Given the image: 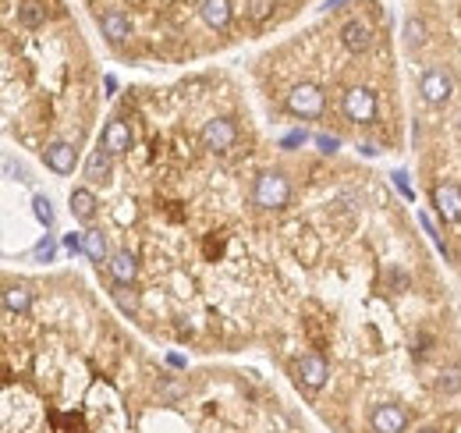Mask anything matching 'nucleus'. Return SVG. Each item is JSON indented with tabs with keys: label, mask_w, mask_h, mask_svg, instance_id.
<instances>
[{
	"label": "nucleus",
	"mask_w": 461,
	"mask_h": 433,
	"mask_svg": "<svg viewBox=\"0 0 461 433\" xmlns=\"http://www.w3.org/2000/svg\"><path fill=\"white\" fill-rule=\"evenodd\" d=\"M252 199H256V206H263V210H280V206H287V199H291V185H287V178H284L280 171H263V174L256 178Z\"/></svg>",
	"instance_id": "1"
},
{
	"label": "nucleus",
	"mask_w": 461,
	"mask_h": 433,
	"mask_svg": "<svg viewBox=\"0 0 461 433\" xmlns=\"http://www.w3.org/2000/svg\"><path fill=\"white\" fill-rule=\"evenodd\" d=\"M234 142H238V128H234L231 117H213V121L202 124V146H206V149L224 153V149H231Z\"/></svg>",
	"instance_id": "2"
},
{
	"label": "nucleus",
	"mask_w": 461,
	"mask_h": 433,
	"mask_svg": "<svg viewBox=\"0 0 461 433\" xmlns=\"http://www.w3.org/2000/svg\"><path fill=\"white\" fill-rule=\"evenodd\" d=\"M287 110L294 117H319L323 114V93L312 82H302L287 93Z\"/></svg>",
	"instance_id": "3"
},
{
	"label": "nucleus",
	"mask_w": 461,
	"mask_h": 433,
	"mask_svg": "<svg viewBox=\"0 0 461 433\" xmlns=\"http://www.w3.org/2000/svg\"><path fill=\"white\" fill-rule=\"evenodd\" d=\"M419 93H422V100H426V104L440 107V104H447V100H451L455 82H451V75H447L444 68H430V71L422 75V82H419Z\"/></svg>",
	"instance_id": "4"
},
{
	"label": "nucleus",
	"mask_w": 461,
	"mask_h": 433,
	"mask_svg": "<svg viewBox=\"0 0 461 433\" xmlns=\"http://www.w3.org/2000/svg\"><path fill=\"white\" fill-rule=\"evenodd\" d=\"M344 114H348V121H355V124H369V121L376 117V96H372V89H366V86L348 89V93H344Z\"/></svg>",
	"instance_id": "5"
},
{
	"label": "nucleus",
	"mask_w": 461,
	"mask_h": 433,
	"mask_svg": "<svg viewBox=\"0 0 461 433\" xmlns=\"http://www.w3.org/2000/svg\"><path fill=\"white\" fill-rule=\"evenodd\" d=\"M369 427H372V433H405L408 412L401 405H376L369 416Z\"/></svg>",
	"instance_id": "6"
},
{
	"label": "nucleus",
	"mask_w": 461,
	"mask_h": 433,
	"mask_svg": "<svg viewBox=\"0 0 461 433\" xmlns=\"http://www.w3.org/2000/svg\"><path fill=\"white\" fill-rule=\"evenodd\" d=\"M294 373H298V380H302L309 391H319V387L327 384V377H330V366H327L323 355H302V362L294 366Z\"/></svg>",
	"instance_id": "7"
},
{
	"label": "nucleus",
	"mask_w": 461,
	"mask_h": 433,
	"mask_svg": "<svg viewBox=\"0 0 461 433\" xmlns=\"http://www.w3.org/2000/svg\"><path fill=\"white\" fill-rule=\"evenodd\" d=\"M433 206L444 220H461V185L455 181H444L433 189Z\"/></svg>",
	"instance_id": "8"
},
{
	"label": "nucleus",
	"mask_w": 461,
	"mask_h": 433,
	"mask_svg": "<svg viewBox=\"0 0 461 433\" xmlns=\"http://www.w3.org/2000/svg\"><path fill=\"white\" fill-rule=\"evenodd\" d=\"M99 146L106 149V153H128L132 149V128L124 124V121H106L103 124V135H99Z\"/></svg>",
	"instance_id": "9"
},
{
	"label": "nucleus",
	"mask_w": 461,
	"mask_h": 433,
	"mask_svg": "<svg viewBox=\"0 0 461 433\" xmlns=\"http://www.w3.org/2000/svg\"><path fill=\"white\" fill-rule=\"evenodd\" d=\"M43 160L54 174H71L75 171V146L71 142H50L43 149Z\"/></svg>",
	"instance_id": "10"
},
{
	"label": "nucleus",
	"mask_w": 461,
	"mask_h": 433,
	"mask_svg": "<svg viewBox=\"0 0 461 433\" xmlns=\"http://www.w3.org/2000/svg\"><path fill=\"white\" fill-rule=\"evenodd\" d=\"M99 29H103V36H106L110 43H124V39L132 36V21H128L124 11H106V14L99 18Z\"/></svg>",
	"instance_id": "11"
},
{
	"label": "nucleus",
	"mask_w": 461,
	"mask_h": 433,
	"mask_svg": "<svg viewBox=\"0 0 461 433\" xmlns=\"http://www.w3.org/2000/svg\"><path fill=\"white\" fill-rule=\"evenodd\" d=\"M110 277H114L117 284H132V281L139 277V259H135L128 249L114 252V256H110Z\"/></svg>",
	"instance_id": "12"
},
{
	"label": "nucleus",
	"mask_w": 461,
	"mask_h": 433,
	"mask_svg": "<svg viewBox=\"0 0 461 433\" xmlns=\"http://www.w3.org/2000/svg\"><path fill=\"white\" fill-rule=\"evenodd\" d=\"M341 43L352 50V54H366L369 50V43H372V32H369V25L366 21H348L344 29H341Z\"/></svg>",
	"instance_id": "13"
},
{
	"label": "nucleus",
	"mask_w": 461,
	"mask_h": 433,
	"mask_svg": "<svg viewBox=\"0 0 461 433\" xmlns=\"http://www.w3.org/2000/svg\"><path fill=\"white\" fill-rule=\"evenodd\" d=\"M71 216L75 220H82V224H89L96 210H99V199H96V192L92 189H71Z\"/></svg>",
	"instance_id": "14"
},
{
	"label": "nucleus",
	"mask_w": 461,
	"mask_h": 433,
	"mask_svg": "<svg viewBox=\"0 0 461 433\" xmlns=\"http://www.w3.org/2000/svg\"><path fill=\"white\" fill-rule=\"evenodd\" d=\"M202 18L209 29H227L231 21V0H202Z\"/></svg>",
	"instance_id": "15"
},
{
	"label": "nucleus",
	"mask_w": 461,
	"mask_h": 433,
	"mask_svg": "<svg viewBox=\"0 0 461 433\" xmlns=\"http://www.w3.org/2000/svg\"><path fill=\"white\" fill-rule=\"evenodd\" d=\"M32 306V292L25 284H7L4 288V309L7 313H25Z\"/></svg>",
	"instance_id": "16"
},
{
	"label": "nucleus",
	"mask_w": 461,
	"mask_h": 433,
	"mask_svg": "<svg viewBox=\"0 0 461 433\" xmlns=\"http://www.w3.org/2000/svg\"><path fill=\"white\" fill-rule=\"evenodd\" d=\"M110 156H114V153H106L103 146L92 149V156L86 160V178H89V181H106V178H110Z\"/></svg>",
	"instance_id": "17"
},
{
	"label": "nucleus",
	"mask_w": 461,
	"mask_h": 433,
	"mask_svg": "<svg viewBox=\"0 0 461 433\" xmlns=\"http://www.w3.org/2000/svg\"><path fill=\"white\" fill-rule=\"evenodd\" d=\"M82 234H86V256H89L92 263H103L106 259V234L96 231V227L82 231Z\"/></svg>",
	"instance_id": "18"
},
{
	"label": "nucleus",
	"mask_w": 461,
	"mask_h": 433,
	"mask_svg": "<svg viewBox=\"0 0 461 433\" xmlns=\"http://www.w3.org/2000/svg\"><path fill=\"white\" fill-rule=\"evenodd\" d=\"M18 21H21L25 29H39V25L46 21V11H43L36 0H25V4L18 7Z\"/></svg>",
	"instance_id": "19"
},
{
	"label": "nucleus",
	"mask_w": 461,
	"mask_h": 433,
	"mask_svg": "<svg viewBox=\"0 0 461 433\" xmlns=\"http://www.w3.org/2000/svg\"><path fill=\"white\" fill-rule=\"evenodd\" d=\"M437 391H440V394H458V391H461V369H458V366H447V369H440Z\"/></svg>",
	"instance_id": "20"
},
{
	"label": "nucleus",
	"mask_w": 461,
	"mask_h": 433,
	"mask_svg": "<svg viewBox=\"0 0 461 433\" xmlns=\"http://www.w3.org/2000/svg\"><path fill=\"white\" fill-rule=\"evenodd\" d=\"M32 214H36V220H39L46 231L54 227V203H50L46 196H36V199H32Z\"/></svg>",
	"instance_id": "21"
},
{
	"label": "nucleus",
	"mask_w": 461,
	"mask_h": 433,
	"mask_svg": "<svg viewBox=\"0 0 461 433\" xmlns=\"http://www.w3.org/2000/svg\"><path fill=\"white\" fill-rule=\"evenodd\" d=\"M54 252H57V242H54L50 234H43V238L32 245V256H36V263H50V259H54Z\"/></svg>",
	"instance_id": "22"
},
{
	"label": "nucleus",
	"mask_w": 461,
	"mask_h": 433,
	"mask_svg": "<svg viewBox=\"0 0 461 433\" xmlns=\"http://www.w3.org/2000/svg\"><path fill=\"white\" fill-rule=\"evenodd\" d=\"M405 36H408L412 46H422V43H426V25H422L419 18H408V21H405Z\"/></svg>",
	"instance_id": "23"
},
{
	"label": "nucleus",
	"mask_w": 461,
	"mask_h": 433,
	"mask_svg": "<svg viewBox=\"0 0 461 433\" xmlns=\"http://www.w3.org/2000/svg\"><path fill=\"white\" fill-rule=\"evenodd\" d=\"M419 220H422V227H426V234H430V238H433V242H437V249H440V252H444V256H447V259H451V249H447V245H444V238H440V231H437V227H433V220H430V216H426V214H419Z\"/></svg>",
	"instance_id": "24"
},
{
	"label": "nucleus",
	"mask_w": 461,
	"mask_h": 433,
	"mask_svg": "<svg viewBox=\"0 0 461 433\" xmlns=\"http://www.w3.org/2000/svg\"><path fill=\"white\" fill-rule=\"evenodd\" d=\"M390 178H394V185H397V192H401V196H405L408 203H415V189L408 185V174H405V171H394Z\"/></svg>",
	"instance_id": "25"
},
{
	"label": "nucleus",
	"mask_w": 461,
	"mask_h": 433,
	"mask_svg": "<svg viewBox=\"0 0 461 433\" xmlns=\"http://www.w3.org/2000/svg\"><path fill=\"white\" fill-rule=\"evenodd\" d=\"M305 139H309V135H305V131H287V135H284V139H280V146H284V149H294V146H302V142H305Z\"/></svg>",
	"instance_id": "26"
},
{
	"label": "nucleus",
	"mask_w": 461,
	"mask_h": 433,
	"mask_svg": "<svg viewBox=\"0 0 461 433\" xmlns=\"http://www.w3.org/2000/svg\"><path fill=\"white\" fill-rule=\"evenodd\" d=\"M316 146H319L323 153H334V149L341 146V139H337V135H316Z\"/></svg>",
	"instance_id": "27"
},
{
	"label": "nucleus",
	"mask_w": 461,
	"mask_h": 433,
	"mask_svg": "<svg viewBox=\"0 0 461 433\" xmlns=\"http://www.w3.org/2000/svg\"><path fill=\"white\" fill-rule=\"evenodd\" d=\"M114 299H117V302H121V309H128V313H135V309H139V299H135V295L128 299V292H121V288L114 292Z\"/></svg>",
	"instance_id": "28"
},
{
	"label": "nucleus",
	"mask_w": 461,
	"mask_h": 433,
	"mask_svg": "<svg viewBox=\"0 0 461 433\" xmlns=\"http://www.w3.org/2000/svg\"><path fill=\"white\" fill-rule=\"evenodd\" d=\"M267 11H270V0H249V14L259 21V18H267Z\"/></svg>",
	"instance_id": "29"
},
{
	"label": "nucleus",
	"mask_w": 461,
	"mask_h": 433,
	"mask_svg": "<svg viewBox=\"0 0 461 433\" xmlns=\"http://www.w3.org/2000/svg\"><path fill=\"white\" fill-rule=\"evenodd\" d=\"M103 86H106V93H114V89H117V79H114V75H106V79H103Z\"/></svg>",
	"instance_id": "30"
},
{
	"label": "nucleus",
	"mask_w": 461,
	"mask_h": 433,
	"mask_svg": "<svg viewBox=\"0 0 461 433\" xmlns=\"http://www.w3.org/2000/svg\"><path fill=\"white\" fill-rule=\"evenodd\" d=\"M419 433H440V430H433V427H430V430H419Z\"/></svg>",
	"instance_id": "31"
}]
</instances>
